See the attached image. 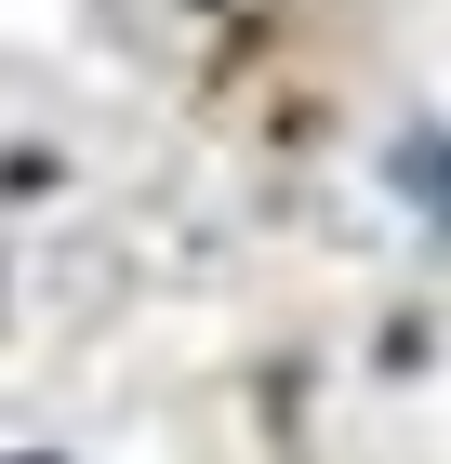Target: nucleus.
Wrapping results in <instances>:
<instances>
[{
  "label": "nucleus",
  "mask_w": 451,
  "mask_h": 464,
  "mask_svg": "<svg viewBox=\"0 0 451 464\" xmlns=\"http://www.w3.org/2000/svg\"><path fill=\"white\" fill-rule=\"evenodd\" d=\"M398 186H412L425 213H451V133H412V146H398Z\"/></svg>",
  "instance_id": "nucleus-1"
}]
</instances>
